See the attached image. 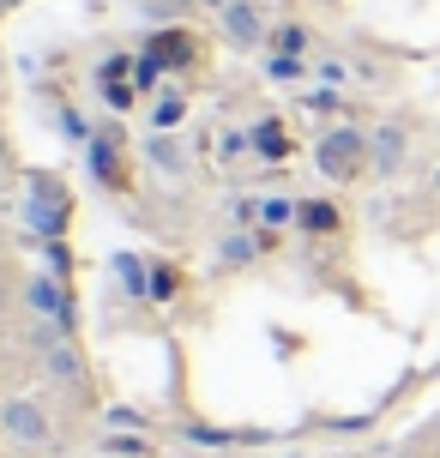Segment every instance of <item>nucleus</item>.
<instances>
[{
  "instance_id": "1",
  "label": "nucleus",
  "mask_w": 440,
  "mask_h": 458,
  "mask_svg": "<svg viewBox=\"0 0 440 458\" xmlns=\"http://www.w3.org/2000/svg\"><path fill=\"white\" fill-rule=\"evenodd\" d=\"M314 157H320L326 182H338V187L362 182V175H368V133H362V127H332V133H320Z\"/></svg>"
},
{
  "instance_id": "2",
  "label": "nucleus",
  "mask_w": 440,
  "mask_h": 458,
  "mask_svg": "<svg viewBox=\"0 0 440 458\" xmlns=\"http://www.w3.org/2000/svg\"><path fill=\"white\" fill-rule=\"evenodd\" d=\"M37 374H43L48 386H61V392L91 386V362H85V350H79L72 338H55L48 350H37Z\"/></svg>"
},
{
  "instance_id": "3",
  "label": "nucleus",
  "mask_w": 440,
  "mask_h": 458,
  "mask_svg": "<svg viewBox=\"0 0 440 458\" xmlns=\"http://www.w3.org/2000/svg\"><path fill=\"white\" fill-rule=\"evenodd\" d=\"M404 163H410V133H404V121H380V127L368 133V175L398 182Z\"/></svg>"
},
{
  "instance_id": "4",
  "label": "nucleus",
  "mask_w": 440,
  "mask_h": 458,
  "mask_svg": "<svg viewBox=\"0 0 440 458\" xmlns=\"http://www.w3.org/2000/svg\"><path fill=\"white\" fill-rule=\"evenodd\" d=\"M217 19H224V43L241 48V55H254V48L272 43V24H266V13H259V0H230Z\"/></svg>"
},
{
  "instance_id": "5",
  "label": "nucleus",
  "mask_w": 440,
  "mask_h": 458,
  "mask_svg": "<svg viewBox=\"0 0 440 458\" xmlns=\"http://www.w3.org/2000/svg\"><path fill=\"white\" fill-rule=\"evenodd\" d=\"M0 428H6V440H19V446H48V411L37 398H6L0 404Z\"/></svg>"
},
{
  "instance_id": "6",
  "label": "nucleus",
  "mask_w": 440,
  "mask_h": 458,
  "mask_svg": "<svg viewBox=\"0 0 440 458\" xmlns=\"http://www.w3.org/2000/svg\"><path fill=\"white\" fill-rule=\"evenodd\" d=\"M19 301L37 314V320H61L67 326V290H61V277H24V290H19Z\"/></svg>"
},
{
  "instance_id": "7",
  "label": "nucleus",
  "mask_w": 440,
  "mask_h": 458,
  "mask_svg": "<svg viewBox=\"0 0 440 458\" xmlns=\"http://www.w3.org/2000/svg\"><path fill=\"white\" fill-rule=\"evenodd\" d=\"M145 163H151L157 175H169V182H182L187 169H193V157H187V145L175 133H151L145 139Z\"/></svg>"
},
{
  "instance_id": "8",
  "label": "nucleus",
  "mask_w": 440,
  "mask_h": 458,
  "mask_svg": "<svg viewBox=\"0 0 440 458\" xmlns=\"http://www.w3.org/2000/svg\"><path fill=\"white\" fill-rule=\"evenodd\" d=\"M254 157H266V163H283L290 157V127H283L278 114H266V121H254Z\"/></svg>"
},
{
  "instance_id": "9",
  "label": "nucleus",
  "mask_w": 440,
  "mask_h": 458,
  "mask_svg": "<svg viewBox=\"0 0 440 458\" xmlns=\"http://www.w3.org/2000/svg\"><path fill=\"white\" fill-rule=\"evenodd\" d=\"M115 277H121L127 296H151V266L133 259V253H115Z\"/></svg>"
},
{
  "instance_id": "10",
  "label": "nucleus",
  "mask_w": 440,
  "mask_h": 458,
  "mask_svg": "<svg viewBox=\"0 0 440 458\" xmlns=\"http://www.w3.org/2000/svg\"><path fill=\"white\" fill-rule=\"evenodd\" d=\"M308 48H314V30H308V24L290 19V24H278V30H272V55H296V61H301Z\"/></svg>"
},
{
  "instance_id": "11",
  "label": "nucleus",
  "mask_w": 440,
  "mask_h": 458,
  "mask_svg": "<svg viewBox=\"0 0 440 458\" xmlns=\"http://www.w3.org/2000/svg\"><path fill=\"white\" fill-rule=\"evenodd\" d=\"M254 253H259V229H248V235L224 242V248H217V259H224V266H254Z\"/></svg>"
},
{
  "instance_id": "12",
  "label": "nucleus",
  "mask_w": 440,
  "mask_h": 458,
  "mask_svg": "<svg viewBox=\"0 0 440 458\" xmlns=\"http://www.w3.org/2000/svg\"><path fill=\"white\" fill-rule=\"evenodd\" d=\"M151 121H157V133H169V127H182L187 121V97H157V109H151Z\"/></svg>"
},
{
  "instance_id": "13",
  "label": "nucleus",
  "mask_w": 440,
  "mask_h": 458,
  "mask_svg": "<svg viewBox=\"0 0 440 458\" xmlns=\"http://www.w3.org/2000/svg\"><path fill=\"white\" fill-rule=\"evenodd\" d=\"M296 217H301V229H314V235H326V229H338V211H332V206H320V199H314V206H301Z\"/></svg>"
},
{
  "instance_id": "14",
  "label": "nucleus",
  "mask_w": 440,
  "mask_h": 458,
  "mask_svg": "<svg viewBox=\"0 0 440 458\" xmlns=\"http://www.w3.org/2000/svg\"><path fill=\"white\" fill-rule=\"evenodd\" d=\"M175 290H182L175 272H169V266H151V301H175Z\"/></svg>"
},
{
  "instance_id": "15",
  "label": "nucleus",
  "mask_w": 440,
  "mask_h": 458,
  "mask_svg": "<svg viewBox=\"0 0 440 458\" xmlns=\"http://www.w3.org/2000/svg\"><path fill=\"white\" fill-rule=\"evenodd\" d=\"M266 72H272V79H301V61H296V55H272Z\"/></svg>"
},
{
  "instance_id": "16",
  "label": "nucleus",
  "mask_w": 440,
  "mask_h": 458,
  "mask_svg": "<svg viewBox=\"0 0 440 458\" xmlns=\"http://www.w3.org/2000/svg\"><path fill=\"white\" fill-rule=\"evenodd\" d=\"M19 290H24V284H13V272H6V266H0V320H6V308H13V301H19Z\"/></svg>"
},
{
  "instance_id": "17",
  "label": "nucleus",
  "mask_w": 440,
  "mask_h": 458,
  "mask_svg": "<svg viewBox=\"0 0 440 458\" xmlns=\"http://www.w3.org/2000/svg\"><path fill=\"white\" fill-rule=\"evenodd\" d=\"M109 453H115V458H145V440L140 435H133V440H109Z\"/></svg>"
},
{
  "instance_id": "18",
  "label": "nucleus",
  "mask_w": 440,
  "mask_h": 458,
  "mask_svg": "<svg viewBox=\"0 0 440 458\" xmlns=\"http://www.w3.org/2000/svg\"><path fill=\"white\" fill-rule=\"evenodd\" d=\"M320 79H326V85H344L350 72H344V61H320Z\"/></svg>"
},
{
  "instance_id": "19",
  "label": "nucleus",
  "mask_w": 440,
  "mask_h": 458,
  "mask_svg": "<svg viewBox=\"0 0 440 458\" xmlns=\"http://www.w3.org/2000/svg\"><path fill=\"white\" fill-rule=\"evenodd\" d=\"M109 422H115V428H140L145 416H140V411H109Z\"/></svg>"
},
{
  "instance_id": "20",
  "label": "nucleus",
  "mask_w": 440,
  "mask_h": 458,
  "mask_svg": "<svg viewBox=\"0 0 440 458\" xmlns=\"http://www.w3.org/2000/svg\"><path fill=\"white\" fill-rule=\"evenodd\" d=\"M187 6H199V0H151V13H187Z\"/></svg>"
},
{
  "instance_id": "21",
  "label": "nucleus",
  "mask_w": 440,
  "mask_h": 458,
  "mask_svg": "<svg viewBox=\"0 0 440 458\" xmlns=\"http://www.w3.org/2000/svg\"><path fill=\"white\" fill-rule=\"evenodd\" d=\"M398 458H428V453H422V446H404V453H398Z\"/></svg>"
},
{
  "instance_id": "22",
  "label": "nucleus",
  "mask_w": 440,
  "mask_h": 458,
  "mask_svg": "<svg viewBox=\"0 0 440 458\" xmlns=\"http://www.w3.org/2000/svg\"><path fill=\"white\" fill-rule=\"evenodd\" d=\"M199 6H217V13H224V6H230V0H199Z\"/></svg>"
},
{
  "instance_id": "23",
  "label": "nucleus",
  "mask_w": 440,
  "mask_h": 458,
  "mask_svg": "<svg viewBox=\"0 0 440 458\" xmlns=\"http://www.w3.org/2000/svg\"><path fill=\"white\" fill-rule=\"evenodd\" d=\"M435 428H440V416H435Z\"/></svg>"
}]
</instances>
